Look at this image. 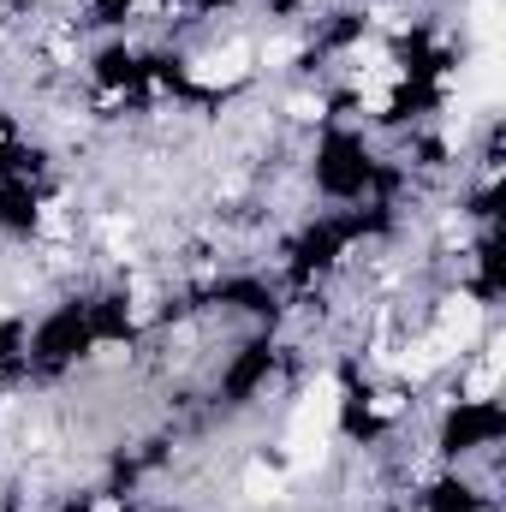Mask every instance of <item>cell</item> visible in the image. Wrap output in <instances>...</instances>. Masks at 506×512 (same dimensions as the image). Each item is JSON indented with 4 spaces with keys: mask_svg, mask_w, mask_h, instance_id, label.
<instances>
[{
    "mask_svg": "<svg viewBox=\"0 0 506 512\" xmlns=\"http://www.w3.org/2000/svg\"><path fill=\"white\" fill-rule=\"evenodd\" d=\"M256 72V48L251 42H227V48H209L191 60V84L197 90H239Z\"/></svg>",
    "mask_w": 506,
    "mask_h": 512,
    "instance_id": "6da1fadb",
    "label": "cell"
},
{
    "mask_svg": "<svg viewBox=\"0 0 506 512\" xmlns=\"http://www.w3.org/2000/svg\"><path fill=\"white\" fill-rule=\"evenodd\" d=\"M435 340H441L453 358L471 352V346L483 340V298H471V292L447 298V304H441V322H435Z\"/></svg>",
    "mask_w": 506,
    "mask_h": 512,
    "instance_id": "7a4b0ae2",
    "label": "cell"
},
{
    "mask_svg": "<svg viewBox=\"0 0 506 512\" xmlns=\"http://www.w3.org/2000/svg\"><path fill=\"white\" fill-rule=\"evenodd\" d=\"M459 96L477 102V108H495V102H501V48H483V54L459 72Z\"/></svg>",
    "mask_w": 506,
    "mask_h": 512,
    "instance_id": "3957f363",
    "label": "cell"
},
{
    "mask_svg": "<svg viewBox=\"0 0 506 512\" xmlns=\"http://www.w3.org/2000/svg\"><path fill=\"white\" fill-rule=\"evenodd\" d=\"M280 495H286V471L268 465V459H251V465H245V501H262V507H268V501H280Z\"/></svg>",
    "mask_w": 506,
    "mask_h": 512,
    "instance_id": "277c9868",
    "label": "cell"
},
{
    "mask_svg": "<svg viewBox=\"0 0 506 512\" xmlns=\"http://www.w3.org/2000/svg\"><path fill=\"white\" fill-rule=\"evenodd\" d=\"M471 36L483 48H501V0H471Z\"/></svg>",
    "mask_w": 506,
    "mask_h": 512,
    "instance_id": "5b68a950",
    "label": "cell"
},
{
    "mask_svg": "<svg viewBox=\"0 0 506 512\" xmlns=\"http://www.w3.org/2000/svg\"><path fill=\"white\" fill-rule=\"evenodd\" d=\"M292 54H298V42H286V36H274L268 48H256V60H262V66H286Z\"/></svg>",
    "mask_w": 506,
    "mask_h": 512,
    "instance_id": "8992f818",
    "label": "cell"
},
{
    "mask_svg": "<svg viewBox=\"0 0 506 512\" xmlns=\"http://www.w3.org/2000/svg\"><path fill=\"white\" fill-rule=\"evenodd\" d=\"M292 120H322V96H292Z\"/></svg>",
    "mask_w": 506,
    "mask_h": 512,
    "instance_id": "52a82bcc",
    "label": "cell"
},
{
    "mask_svg": "<svg viewBox=\"0 0 506 512\" xmlns=\"http://www.w3.org/2000/svg\"><path fill=\"white\" fill-rule=\"evenodd\" d=\"M90 512H120V501H96Z\"/></svg>",
    "mask_w": 506,
    "mask_h": 512,
    "instance_id": "ba28073f",
    "label": "cell"
}]
</instances>
